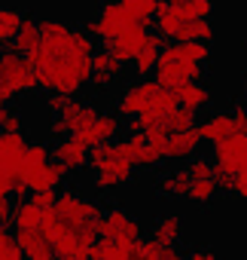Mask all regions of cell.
<instances>
[{"mask_svg":"<svg viewBox=\"0 0 247 260\" xmlns=\"http://www.w3.org/2000/svg\"><path fill=\"white\" fill-rule=\"evenodd\" d=\"M55 214L61 217V223L70 233H76V239H79L83 248H92L95 245V239H98V220L104 214L95 199H86L83 193H76V190L67 187V190L58 193Z\"/></svg>","mask_w":247,"mask_h":260,"instance_id":"obj_1","label":"cell"},{"mask_svg":"<svg viewBox=\"0 0 247 260\" xmlns=\"http://www.w3.org/2000/svg\"><path fill=\"white\" fill-rule=\"evenodd\" d=\"M89 166L95 172V187L101 193H113L119 190L122 184H129L135 178V162L116 147V141H104V144H95L89 150Z\"/></svg>","mask_w":247,"mask_h":260,"instance_id":"obj_2","label":"cell"},{"mask_svg":"<svg viewBox=\"0 0 247 260\" xmlns=\"http://www.w3.org/2000/svg\"><path fill=\"white\" fill-rule=\"evenodd\" d=\"M135 25H141V19H138L135 13H129L126 7L119 4V0H104V4H101V13H98L92 22H86V31H89L95 40H101V43H113L119 34H126V31L135 28Z\"/></svg>","mask_w":247,"mask_h":260,"instance_id":"obj_3","label":"cell"},{"mask_svg":"<svg viewBox=\"0 0 247 260\" xmlns=\"http://www.w3.org/2000/svg\"><path fill=\"white\" fill-rule=\"evenodd\" d=\"M98 236L113 239V242H119L122 248L135 251V248L141 245V239H144V226H141V220H138L135 214H129L126 208H107V211L101 214V220H98Z\"/></svg>","mask_w":247,"mask_h":260,"instance_id":"obj_4","label":"cell"},{"mask_svg":"<svg viewBox=\"0 0 247 260\" xmlns=\"http://www.w3.org/2000/svg\"><path fill=\"white\" fill-rule=\"evenodd\" d=\"M101 116L98 104L95 101H76L70 98L67 107L61 113H52V122H49V132L52 138H64V135H79L86 128L95 125V119Z\"/></svg>","mask_w":247,"mask_h":260,"instance_id":"obj_5","label":"cell"},{"mask_svg":"<svg viewBox=\"0 0 247 260\" xmlns=\"http://www.w3.org/2000/svg\"><path fill=\"white\" fill-rule=\"evenodd\" d=\"M204 64L198 61H186V58H159L156 71H153V80L162 86V89H177L183 83H192L195 77H201Z\"/></svg>","mask_w":247,"mask_h":260,"instance_id":"obj_6","label":"cell"},{"mask_svg":"<svg viewBox=\"0 0 247 260\" xmlns=\"http://www.w3.org/2000/svg\"><path fill=\"white\" fill-rule=\"evenodd\" d=\"M159 83L156 80H138V83H132L126 92L119 95V104H116V110H119V116H138V113H144L150 104H153V98L159 95Z\"/></svg>","mask_w":247,"mask_h":260,"instance_id":"obj_7","label":"cell"},{"mask_svg":"<svg viewBox=\"0 0 247 260\" xmlns=\"http://www.w3.org/2000/svg\"><path fill=\"white\" fill-rule=\"evenodd\" d=\"M0 58H4L7 74H10V80H13V86H16L19 95H31L34 89H40L37 71H34V64H31L28 55H22V52H16V49H7V52H0Z\"/></svg>","mask_w":247,"mask_h":260,"instance_id":"obj_8","label":"cell"},{"mask_svg":"<svg viewBox=\"0 0 247 260\" xmlns=\"http://www.w3.org/2000/svg\"><path fill=\"white\" fill-rule=\"evenodd\" d=\"M150 28H153V19H144L141 25H135V28H129L126 34H119L113 43H107V49L119 58V61H135L138 58V52L144 49V43H147V37H150Z\"/></svg>","mask_w":247,"mask_h":260,"instance_id":"obj_9","label":"cell"},{"mask_svg":"<svg viewBox=\"0 0 247 260\" xmlns=\"http://www.w3.org/2000/svg\"><path fill=\"white\" fill-rule=\"evenodd\" d=\"M89 150H92V147H89L79 135H64V138L55 141L52 159H58L67 172H79V169L89 166Z\"/></svg>","mask_w":247,"mask_h":260,"instance_id":"obj_10","label":"cell"},{"mask_svg":"<svg viewBox=\"0 0 247 260\" xmlns=\"http://www.w3.org/2000/svg\"><path fill=\"white\" fill-rule=\"evenodd\" d=\"M95 61V71H92V86L101 92V89H110L113 83L122 80V74H126V61H119L110 49H95L92 55Z\"/></svg>","mask_w":247,"mask_h":260,"instance_id":"obj_11","label":"cell"},{"mask_svg":"<svg viewBox=\"0 0 247 260\" xmlns=\"http://www.w3.org/2000/svg\"><path fill=\"white\" fill-rule=\"evenodd\" d=\"M201 132L198 125L186 128V132H171L168 135V147H165V159H174V162H189L195 153H198V144H201Z\"/></svg>","mask_w":247,"mask_h":260,"instance_id":"obj_12","label":"cell"},{"mask_svg":"<svg viewBox=\"0 0 247 260\" xmlns=\"http://www.w3.org/2000/svg\"><path fill=\"white\" fill-rule=\"evenodd\" d=\"M214 162L241 172L247 166V135H229L226 141L214 144Z\"/></svg>","mask_w":247,"mask_h":260,"instance_id":"obj_13","label":"cell"},{"mask_svg":"<svg viewBox=\"0 0 247 260\" xmlns=\"http://www.w3.org/2000/svg\"><path fill=\"white\" fill-rule=\"evenodd\" d=\"M28 141L22 138V132H0V172H22V159H25Z\"/></svg>","mask_w":247,"mask_h":260,"instance_id":"obj_14","label":"cell"},{"mask_svg":"<svg viewBox=\"0 0 247 260\" xmlns=\"http://www.w3.org/2000/svg\"><path fill=\"white\" fill-rule=\"evenodd\" d=\"M198 132H201V138H204V141H211V144L226 141L229 135H235V119H232V110H214V113H208V116L198 122Z\"/></svg>","mask_w":247,"mask_h":260,"instance_id":"obj_15","label":"cell"},{"mask_svg":"<svg viewBox=\"0 0 247 260\" xmlns=\"http://www.w3.org/2000/svg\"><path fill=\"white\" fill-rule=\"evenodd\" d=\"M119 132H122L119 116H116V113H104V110H101V116L95 119V125H92V128H86V132H79V138H83L89 147H95V144H104V141H116V138H119Z\"/></svg>","mask_w":247,"mask_h":260,"instance_id":"obj_16","label":"cell"},{"mask_svg":"<svg viewBox=\"0 0 247 260\" xmlns=\"http://www.w3.org/2000/svg\"><path fill=\"white\" fill-rule=\"evenodd\" d=\"M64 178H67V169L58 159H49L46 166H40V169H34L28 175V184H31V193H37V190H58L64 184Z\"/></svg>","mask_w":247,"mask_h":260,"instance_id":"obj_17","label":"cell"},{"mask_svg":"<svg viewBox=\"0 0 247 260\" xmlns=\"http://www.w3.org/2000/svg\"><path fill=\"white\" fill-rule=\"evenodd\" d=\"M168 40L159 34V31H153L150 37H147V43H144V49L138 52V58L132 61L135 64V71H138V77H150L153 71H156V64H159V58H162V46H165Z\"/></svg>","mask_w":247,"mask_h":260,"instance_id":"obj_18","label":"cell"},{"mask_svg":"<svg viewBox=\"0 0 247 260\" xmlns=\"http://www.w3.org/2000/svg\"><path fill=\"white\" fill-rule=\"evenodd\" d=\"M16 242L22 245V251L28 254V260H37V257H49V254H55L52 245L46 242V236L40 233V226H16Z\"/></svg>","mask_w":247,"mask_h":260,"instance_id":"obj_19","label":"cell"},{"mask_svg":"<svg viewBox=\"0 0 247 260\" xmlns=\"http://www.w3.org/2000/svg\"><path fill=\"white\" fill-rule=\"evenodd\" d=\"M189 184H192V178H189L186 169H171V172H162V175H159L156 190H159L162 196L186 199V196H189Z\"/></svg>","mask_w":247,"mask_h":260,"instance_id":"obj_20","label":"cell"},{"mask_svg":"<svg viewBox=\"0 0 247 260\" xmlns=\"http://www.w3.org/2000/svg\"><path fill=\"white\" fill-rule=\"evenodd\" d=\"M174 92H177V98H180V107H186V110H192V113H198V110H204V107L211 104V89H208L204 83H198V80L183 83V86H177Z\"/></svg>","mask_w":247,"mask_h":260,"instance_id":"obj_21","label":"cell"},{"mask_svg":"<svg viewBox=\"0 0 247 260\" xmlns=\"http://www.w3.org/2000/svg\"><path fill=\"white\" fill-rule=\"evenodd\" d=\"M183 13H180V7H174V4H165L159 7V13H156V31L165 37V40H174L177 37V31L183 28Z\"/></svg>","mask_w":247,"mask_h":260,"instance_id":"obj_22","label":"cell"},{"mask_svg":"<svg viewBox=\"0 0 247 260\" xmlns=\"http://www.w3.org/2000/svg\"><path fill=\"white\" fill-rule=\"evenodd\" d=\"M37 46H40V22L31 19V16H25V22H22V28H19V34H16V40H13L10 49H16L22 55H31Z\"/></svg>","mask_w":247,"mask_h":260,"instance_id":"obj_23","label":"cell"},{"mask_svg":"<svg viewBox=\"0 0 247 260\" xmlns=\"http://www.w3.org/2000/svg\"><path fill=\"white\" fill-rule=\"evenodd\" d=\"M180 230H183V220L177 214H162L153 223V239L162 242V245H177L180 242Z\"/></svg>","mask_w":247,"mask_h":260,"instance_id":"obj_24","label":"cell"},{"mask_svg":"<svg viewBox=\"0 0 247 260\" xmlns=\"http://www.w3.org/2000/svg\"><path fill=\"white\" fill-rule=\"evenodd\" d=\"M89 254H92V260H129V248H122L119 242H113V239H104V236H98L95 239V245L89 248Z\"/></svg>","mask_w":247,"mask_h":260,"instance_id":"obj_25","label":"cell"},{"mask_svg":"<svg viewBox=\"0 0 247 260\" xmlns=\"http://www.w3.org/2000/svg\"><path fill=\"white\" fill-rule=\"evenodd\" d=\"M43 220V208L34 205L31 199H16V208H13V223L16 226H40Z\"/></svg>","mask_w":247,"mask_h":260,"instance_id":"obj_26","label":"cell"},{"mask_svg":"<svg viewBox=\"0 0 247 260\" xmlns=\"http://www.w3.org/2000/svg\"><path fill=\"white\" fill-rule=\"evenodd\" d=\"M174 40H204V43H211L214 40L211 19H189V22H183V28L177 31Z\"/></svg>","mask_w":247,"mask_h":260,"instance_id":"obj_27","label":"cell"},{"mask_svg":"<svg viewBox=\"0 0 247 260\" xmlns=\"http://www.w3.org/2000/svg\"><path fill=\"white\" fill-rule=\"evenodd\" d=\"M217 193H220L217 181H214V178H204V181H192V184H189V196H186V199H189L192 205H201V208H204V205H211V202L217 199Z\"/></svg>","mask_w":247,"mask_h":260,"instance_id":"obj_28","label":"cell"},{"mask_svg":"<svg viewBox=\"0 0 247 260\" xmlns=\"http://www.w3.org/2000/svg\"><path fill=\"white\" fill-rule=\"evenodd\" d=\"M49 156H52V147H46L43 141H31V144H28V150H25V159H22V172H25V175H31L34 169L46 166V162H49Z\"/></svg>","mask_w":247,"mask_h":260,"instance_id":"obj_29","label":"cell"},{"mask_svg":"<svg viewBox=\"0 0 247 260\" xmlns=\"http://www.w3.org/2000/svg\"><path fill=\"white\" fill-rule=\"evenodd\" d=\"M22 22H25V16H22L19 10H13V7H0V37H4V43H7V40H10V43L16 40Z\"/></svg>","mask_w":247,"mask_h":260,"instance_id":"obj_30","label":"cell"},{"mask_svg":"<svg viewBox=\"0 0 247 260\" xmlns=\"http://www.w3.org/2000/svg\"><path fill=\"white\" fill-rule=\"evenodd\" d=\"M192 125H198V122H195V113L186 110V107H177V110L165 119V128H168V132H186V128H192Z\"/></svg>","mask_w":247,"mask_h":260,"instance_id":"obj_31","label":"cell"},{"mask_svg":"<svg viewBox=\"0 0 247 260\" xmlns=\"http://www.w3.org/2000/svg\"><path fill=\"white\" fill-rule=\"evenodd\" d=\"M180 13H183L186 22H189V19H211L214 0H186V4L180 7Z\"/></svg>","mask_w":247,"mask_h":260,"instance_id":"obj_32","label":"cell"},{"mask_svg":"<svg viewBox=\"0 0 247 260\" xmlns=\"http://www.w3.org/2000/svg\"><path fill=\"white\" fill-rule=\"evenodd\" d=\"M162 242H156L153 236L150 239H141V245L129 254V260H159V254H162Z\"/></svg>","mask_w":247,"mask_h":260,"instance_id":"obj_33","label":"cell"},{"mask_svg":"<svg viewBox=\"0 0 247 260\" xmlns=\"http://www.w3.org/2000/svg\"><path fill=\"white\" fill-rule=\"evenodd\" d=\"M186 172L192 181H204V178H214V159H204V156H192L186 162Z\"/></svg>","mask_w":247,"mask_h":260,"instance_id":"obj_34","label":"cell"},{"mask_svg":"<svg viewBox=\"0 0 247 260\" xmlns=\"http://www.w3.org/2000/svg\"><path fill=\"white\" fill-rule=\"evenodd\" d=\"M235 175H238V172H232V169L214 162V181H217L220 193H235Z\"/></svg>","mask_w":247,"mask_h":260,"instance_id":"obj_35","label":"cell"},{"mask_svg":"<svg viewBox=\"0 0 247 260\" xmlns=\"http://www.w3.org/2000/svg\"><path fill=\"white\" fill-rule=\"evenodd\" d=\"M162 159H165V156H162L156 147H150V141H147V144L138 150V159H135V166H138V169H156Z\"/></svg>","mask_w":247,"mask_h":260,"instance_id":"obj_36","label":"cell"},{"mask_svg":"<svg viewBox=\"0 0 247 260\" xmlns=\"http://www.w3.org/2000/svg\"><path fill=\"white\" fill-rule=\"evenodd\" d=\"M16 95H19V92H16V86H13V80H10V74H7L4 58H0V107H7Z\"/></svg>","mask_w":247,"mask_h":260,"instance_id":"obj_37","label":"cell"},{"mask_svg":"<svg viewBox=\"0 0 247 260\" xmlns=\"http://www.w3.org/2000/svg\"><path fill=\"white\" fill-rule=\"evenodd\" d=\"M0 132H22V116L10 104L0 107Z\"/></svg>","mask_w":247,"mask_h":260,"instance_id":"obj_38","label":"cell"},{"mask_svg":"<svg viewBox=\"0 0 247 260\" xmlns=\"http://www.w3.org/2000/svg\"><path fill=\"white\" fill-rule=\"evenodd\" d=\"M144 135H147L150 147H156V150H159V153L165 156V147H168V135H171L168 128H165V125H153V128H147Z\"/></svg>","mask_w":247,"mask_h":260,"instance_id":"obj_39","label":"cell"},{"mask_svg":"<svg viewBox=\"0 0 247 260\" xmlns=\"http://www.w3.org/2000/svg\"><path fill=\"white\" fill-rule=\"evenodd\" d=\"M31 202H34V205H40V208L46 211V208H55L58 193H55V190H37V193H31Z\"/></svg>","mask_w":247,"mask_h":260,"instance_id":"obj_40","label":"cell"},{"mask_svg":"<svg viewBox=\"0 0 247 260\" xmlns=\"http://www.w3.org/2000/svg\"><path fill=\"white\" fill-rule=\"evenodd\" d=\"M73 95H64V92H49L46 95V107L52 110V113H61L64 107H67V101H70Z\"/></svg>","mask_w":247,"mask_h":260,"instance_id":"obj_41","label":"cell"},{"mask_svg":"<svg viewBox=\"0 0 247 260\" xmlns=\"http://www.w3.org/2000/svg\"><path fill=\"white\" fill-rule=\"evenodd\" d=\"M232 119H235V135H247V107L235 104L232 107Z\"/></svg>","mask_w":247,"mask_h":260,"instance_id":"obj_42","label":"cell"},{"mask_svg":"<svg viewBox=\"0 0 247 260\" xmlns=\"http://www.w3.org/2000/svg\"><path fill=\"white\" fill-rule=\"evenodd\" d=\"M186 260H217V254H214V248H208V245H195V248L186 251Z\"/></svg>","mask_w":247,"mask_h":260,"instance_id":"obj_43","label":"cell"},{"mask_svg":"<svg viewBox=\"0 0 247 260\" xmlns=\"http://www.w3.org/2000/svg\"><path fill=\"white\" fill-rule=\"evenodd\" d=\"M235 196L238 199H247V166L235 175Z\"/></svg>","mask_w":247,"mask_h":260,"instance_id":"obj_44","label":"cell"},{"mask_svg":"<svg viewBox=\"0 0 247 260\" xmlns=\"http://www.w3.org/2000/svg\"><path fill=\"white\" fill-rule=\"evenodd\" d=\"M13 208H16V205H10L7 196L0 199V223H13Z\"/></svg>","mask_w":247,"mask_h":260,"instance_id":"obj_45","label":"cell"},{"mask_svg":"<svg viewBox=\"0 0 247 260\" xmlns=\"http://www.w3.org/2000/svg\"><path fill=\"white\" fill-rule=\"evenodd\" d=\"M159 260H186V254H183V251H177L174 245H165V248H162V254H159Z\"/></svg>","mask_w":247,"mask_h":260,"instance_id":"obj_46","label":"cell"},{"mask_svg":"<svg viewBox=\"0 0 247 260\" xmlns=\"http://www.w3.org/2000/svg\"><path fill=\"white\" fill-rule=\"evenodd\" d=\"M4 260H28V254H25V251H22V245L16 242V245H10V248H7Z\"/></svg>","mask_w":247,"mask_h":260,"instance_id":"obj_47","label":"cell"},{"mask_svg":"<svg viewBox=\"0 0 247 260\" xmlns=\"http://www.w3.org/2000/svg\"><path fill=\"white\" fill-rule=\"evenodd\" d=\"M162 4H165V0H144V16H147V19H153V16L159 13V7H162Z\"/></svg>","mask_w":247,"mask_h":260,"instance_id":"obj_48","label":"cell"},{"mask_svg":"<svg viewBox=\"0 0 247 260\" xmlns=\"http://www.w3.org/2000/svg\"><path fill=\"white\" fill-rule=\"evenodd\" d=\"M10 196V175L7 172H0V199Z\"/></svg>","mask_w":247,"mask_h":260,"instance_id":"obj_49","label":"cell"},{"mask_svg":"<svg viewBox=\"0 0 247 260\" xmlns=\"http://www.w3.org/2000/svg\"><path fill=\"white\" fill-rule=\"evenodd\" d=\"M64 260H92V254H89V248H79V251H73V254H67Z\"/></svg>","mask_w":247,"mask_h":260,"instance_id":"obj_50","label":"cell"},{"mask_svg":"<svg viewBox=\"0 0 247 260\" xmlns=\"http://www.w3.org/2000/svg\"><path fill=\"white\" fill-rule=\"evenodd\" d=\"M241 92H244V98H247V74H244V83H241Z\"/></svg>","mask_w":247,"mask_h":260,"instance_id":"obj_51","label":"cell"},{"mask_svg":"<svg viewBox=\"0 0 247 260\" xmlns=\"http://www.w3.org/2000/svg\"><path fill=\"white\" fill-rule=\"evenodd\" d=\"M168 4H174V7H183V4H186V0H168Z\"/></svg>","mask_w":247,"mask_h":260,"instance_id":"obj_52","label":"cell"},{"mask_svg":"<svg viewBox=\"0 0 247 260\" xmlns=\"http://www.w3.org/2000/svg\"><path fill=\"white\" fill-rule=\"evenodd\" d=\"M37 260H58V257H55V254H49V257H37Z\"/></svg>","mask_w":247,"mask_h":260,"instance_id":"obj_53","label":"cell"},{"mask_svg":"<svg viewBox=\"0 0 247 260\" xmlns=\"http://www.w3.org/2000/svg\"><path fill=\"white\" fill-rule=\"evenodd\" d=\"M0 46H4V37H0Z\"/></svg>","mask_w":247,"mask_h":260,"instance_id":"obj_54","label":"cell"}]
</instances>
